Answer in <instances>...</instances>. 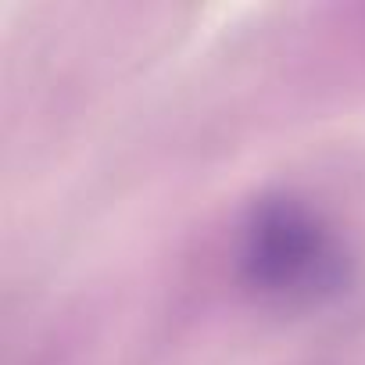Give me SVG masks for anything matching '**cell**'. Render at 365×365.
I'll return each instance as SVG.
<instances>
[{"mask_svg":"<svg viewBox=\"0 0 365 365\" xmlns=\"http://www.w3.org/2000/svg\"><path fill=\"white\" fill-rule=\"evenodd\" d=\"M240 276L272 304H319L347 287V251L333 226L297 197H265L240 233Z\"/></svg>","mask_w":365,"mask_h":365,"instance_id":"1","label":"cell"}]
</instances>
